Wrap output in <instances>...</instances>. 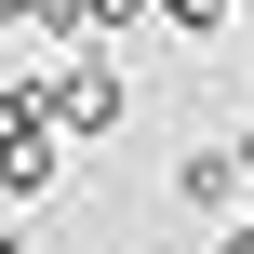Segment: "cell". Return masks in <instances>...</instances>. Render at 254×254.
<instances>
[{
  "label": "cell",
  "instance_id": "cell-1",
  "mask_svg": "<svg viewBox=\"0 0 254 254\" xmlns=\"http://www.w3.org/2000/svg\"><path fill=\"white\" fill-rule=\"evenodd\" d=\"M54 174H67V134H54L40 80H13V94H0V201H40Z\"/></svg>",
  "mask_w": 254,
  "mask_h": 254
},
{
  "label": "cell",
  "instance_id": "cell-2",
  "mask_svg": "<svg viewBox=\"0 0 254 254\" xmlns=\"http://www.w3.org/2000/svg\"><path fill=\"white\" fill-rule=\"evenodd\" d=\"M40 107H54V134H121L134 80H121V67H107V54L80 40V67H54V80H40Z\"/></svg>",
  "mask_w": 254,
  "mask_h": 254
},
{
  "label": "cell",
  "instance_id": "cell-3",
  "mask_svg": "<svg viewBox=\"0 0 254 254\" xmlns=\"http://www.w3.org/2000/svg\"><path fill=\"white\" fill-rule=\"evenodd\" d=\"M134 13H147V0H27V27H40V40H121Z\"/></svg>",
  "mask_w": 254,
  "mask_h": 254
},
{
  "label": "cell",
  "instance_id": "cell-4",
  "mask_svg": "<svg viewBox=\"0 0 254 254\" xmlns=\"http://www.w3.org/2000/svg\"><path fill=\"white\" fill-rule=\"evenodd\" d=\"M228 201H241V174H228V161L201 147V161H188V214H228Z\"/></svg>",
  "mask_w": 254,
  "mask_h": 254
},
{
  "label": "cell",
  "instance_id": "cell-5",
  "mask_svg": "<svg viewBox=\"0 0 254 254\" xmlns=\"http://www.w3.org/2000/svg\"><path fill=\"white\" fill-rule=\"evenodd\" d=\"M161 13H174V27H201V40H214V27H228V13H254V0H161Z\"/></svg>",
  "mask_w": 254,
  "mask_h": 254
},
{
  "label": "cell",
  "instance_id": "cell-6",
  "mask_svg": "<svg viewBox=\"0 0 254 254\" xmlns=\"http://www.w3.org/2000/svg\"><path fill=\"white\" fill-rule=\"evenodd\" d=\"M0 254H27V241H13V228H0Z\"/></svg>",
  "mask_w": 254,
  "mask_h": 254
},
{
  "label": "cell",
  "instance_id": "cell-7",
  "mask_svg": "<svg viewBox=\"0 0 254 254\" xmlns=\"http://www.w3.org/2000/svg\"><path fill=\"white\" fill-rule=\"evenodd\" d=\"M0 13H27V0H0Z\"/></svg>",
  "mask_w": 254,
  "mask_h": 254
},
{
  "label": "cell",
  "instance_id": "cell-8",
  "mask_svg": "<svg viewBox=\"0 0 254 254\" xmlns=\"http://www.w3.org/2000/svg\"><path fill=\"white\" fill-rule=\"evenodd\" d=\"M228 254H254V241H228Z\"/></svg>",
  "mask_w": 254,
  "mask_h": 254
}]
</instances>
